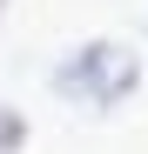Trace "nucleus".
<instances>
[{
  "mask_svg": "<svg viewBox=\"0 0 148 154\" xmlns=\"http://www.w3.org/2000/svg\"><path fill=\"white\" fill-rule=\"evenodd\" d=\"M0 14H7V0H0Z\"/></svg>",
  "mask_w": 148,
  "mask_h": 154,
  "instance_id": "7ed1b4c3",
  "label": "nucleus"
},
{
  "mask_svg": "<svg viewBox=\"0 0 148 154\" xmlns=\"http://www.w3.org/2000/svg\"><path fill=\"white\" fill-rule=\"evenodd\" d=\"M135 87H141V54L121 40H88L54 67V94L88 114H114L121 100H135Z\"/></svg>",
  "mask_w": 148,
  "mask_h": 154,
  "instance_id": "f257e3e1",
  "label": "nucleus"
},
{
  "mask_svg": "<svg viewBox=\"0 0 148 154\" xmlns=\"http://www.w3.org/2000/svg\"><path fill=\"white\" fill-rule=\"evenodd\" d=\"M27 134H34V127H27V114L0 100V154H20V147H27Z\"/></svg>",
  "mask_w": 148,
  "mask_h": 154,
  "instance_id": "f03ea898",
  "label": "nucleus"
}]
</instances>
